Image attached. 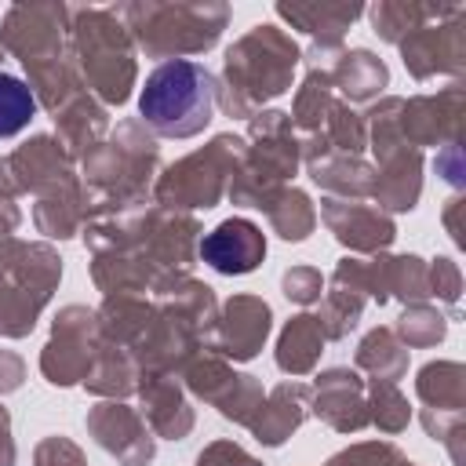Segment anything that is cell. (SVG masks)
Instances as JSON below:
<instances>
[{
  "mask_svg": "<svg viewBox=\"0 0 466 466\" xmlns=\"http://www.w3.org/2000/svg\"><path fill=\"white\" fill-rule=\"evenodd\" d=\"M200 255L218 273H251L262 262V255H266V240H262L255 222L226 218L222 226H215L200 240Z\"/></svg>",
  "mask_w": 466,
  "mask_h": 466,
  "instance_id": "2",
  "label": "cell"
},
{
  "mask_svg": "<svg viewBox=\"0 0 466 466\" xmlns=\"http://www.w3.org/2000/svg\"><path fill=\"white\" fill-rule=\"evenodd\" d=\"M215 80L204 66L189 58L160 62L138 95V113L164 138H189L211 124Z\"/></svg>",
  "mask_w": 466,
  "mask_h": 466,
  "instance_id": "1",
  "label": "cell"
},
{
  "mask_svg": "<svg viewBox=\"0 0 466 466\" xmlns=\"http://www.w3.org/2000/svg\"><path fill=\"white\" fill-rule=\"evenodd\" d=\"M33 116H36V98H33V91H29L18 76L0 73V138L18 135Z\"/></svg>",
  "mask_w": 466,
  "mask_h": 466,
  "instance_id": "3",
  "label": "cell"
}]
</instances>
